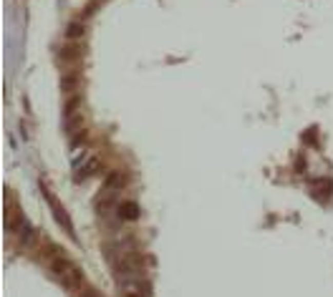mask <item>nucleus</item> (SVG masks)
<instances>
[{"label":"nucleus","instance_id":"obj_3","mask_svg":"<svg viewBox=\"0 0 333 297\" xmlns=\"http://www.w3.org/2000/svg\"><path fill=\"white\" fill-rule=\"evenodd\" d=\"M26 224H28V222L23 219V211L18 209V204H15L13 199H8V197H5V229H8L10 235H15V237H18V235H21V229H23Z\"/></svg>","mask_w":333,"mask_h":297},{"label":"nucleus","instance_id":"obj_6","mask_svg":"<svg viewBox=\"0 0 333 297\" xmlns=\"http://www.w3.org/2000/svg\"><path fill=\"white\" fill-rule=\"evenodd\" d=\"M116 217H119L121 222H134V219H139V207H136V202H119Z\"/></svg>","mask_w":333,"mask_h":297},{"label":"nucleus","instance_id":"obj_4","mask_svg":"<svg viewBox=\"0 0 333 297\" xmlns=\"http://www.w3.org/2000/svg\"><path fill=\"white\" fill-rule=\"evenodd\" d=\"M99 166H101L99 156H96V154H89V156H84L81 161H76L73 179H76V181H86V179H91L96 172H99Z\"/></svg>","mask_w":333,"mask_h":297},{"label":"nucleus","instance_id":"obj_2","mask_svg":"<svg viewBox=\"0 0 333 297\" xmlns=\"http://www.w3.org/2000/svg\"><path fill=\"white\" fill-rule=\"evenodd\" d=\"M41 189H43V197H46V202H48V207H51V211H53V217H56V222H58L61 227L73 237V224H71V217L66 214V209H63V204H61V199L46 186V184H41Z\"/></svg>","mask_w":333,"mask_h":297},{"label":"nucleus","instance_id":"obj_7","mask_svg":"<svg viewBox=\"0 0 333 297\" xmlns=\"http://www.w3.org/2000/svg\"><path fill=\"white\" fill-rule=\"evenodd\" d=\"M18 242H21L23 247H30V244L35 242V229H33L30 224H26V227L21 229V235H18Z\"/></svg>","mask_w":333,"mask_h":297},{"label":"nucleus","instance_id":"obj_1","mask_svg":"<svg viewBox=\"0 0 333 297\" xmlns=\"http://www.w3.org/2000/svg\"><path fill=\"white\" fill-rule=\"evenodd\" d=\"M43 260L48 262V267L56 274V280H61L68 290H84V274H81V269L63 254L61 247L46 242L43 244Z\"/></svg>","mask_w":333,"mask_h":297},{"label":"nucleus","instance_id":"obj_5","mask_svg":"<svg viewBox=\"0 0 333 297\" xmlns=\"http://www.w3.org/2000/svg\"><path fill=\"white\" fill-rule=\"evenodd\" d=\"M331 192H333V184L328 181V179H313L310 181V194L316 197V199H328L331 197Z\"/></svg>","mask_w":333,"mask_h":297},{"label":"nucleus","instance_id":"obj_8","mask_svg":"<svg viewBox=\"0 0 333 297\" xmlns=\"http://www.w3.org/2000/svg\"><path fill=\"white\" fill-rule=\"evenodd\" d=\"M79 35H84V26L81 23H71L66 28V38H79Z\"/></svg>","mask_w":333,"mask_h":297}]
</instances>
